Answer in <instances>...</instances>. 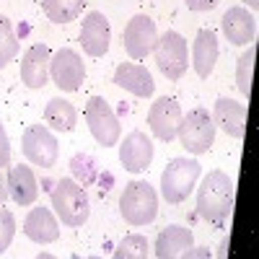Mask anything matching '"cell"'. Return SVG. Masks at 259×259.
<instances>
[{"label": "cell", "mask_w": 259, "mask_h": 259, "mask_svg": "<svg viewBox=\"0 0 259 259\" xmlns=\"http://www.w3.org/2000/svg\"><path fill=\"white\" fill-rule=\"evenodd\" d=\"M233 179L223 171H210L197 189V215L212 226H223L233 210Z\"/></svg>", "instance_id": "obj_1"}, {"label": "cell", "mask_w": 259, "mask_h": 259, "mask_svg": "<svg viewBox=\"0 0 259 259\" xmlns=\"http://www.w3.org/2000/svg\"><path fill=\"white\" fill-rule=\"evenodd\" d=\"M119 212H122L124 223L133 228L153 223L158 215V194H156L153 184L140 182V179L124 184V189L119 194Z\"/></svg>", "instance_id": "obj_2"}, {"label": "cell", "mask_w": 259, "mask_h": 259, "mask_svg": "<svg viewBox=\"0 0 259 259\" xmlns=\"http://www.w3.org/2000/svg\"><path fill=\"white\" fill-rule=\"evenodd\" d=\"M52 207H55V215L62 221V226H70V228H78L89 221L91 215V202H89V194L85 189L70 179H57V184L52 187Z\"/></svg>", "instance_id": "obj_3"}, {"label": "cell", "mask_w": 259, "mask_h": 259, "mask_svg": "<svg viewBox=\"0 0 259 259\" xmlns=\"http://www.w3.org/2000/svg\"><path fill=\"white\" fill-rule=\"evenodd\" d=\"M202 174V166L197 158H171L161 174V197L168 205L184 202L192 189L197 187V179Z\"/></svg>", "instance_id": "obj_4"}, {"label": "cell", "mask_w": 259, "mask_h": 259, "mask_svg": "<svg viewBox=\"0 0 259 259\" xmlns=\"http://www.w3.org/2000/svg\"><path fill=\"white\" fill-rule=\"evenodd\" d=\"M177 138L189 153H194V156L207 153L215 143V122L207 114V109L197 106V109L182 114L179 127H177Z\"/></svg>", "instance_id": "obj_5"}, {"label": "cell", "mask_w": 259, "mask_h": 259, "mask_svg": "<svg viewBox=\"0 0 259 259\" xmlns=\"http://www.w3.org/2000/svg\"><path fill=\"white\" fill-rule=\"evenodd\" d=\"M153 55H156L158 70L168 80H179L189 68V47H187V39L179 31H166L163 36H158Z\"/></svg>", "instance_id": "obj_6"}, {"label": "cell", "mask_w": 259, "mask_h": 259, "mask_svg": "<svg viewBox=\"0 0 259 259\" xmlns=\"http://www.w3.org/2000/svg\"><path fill=\"white\" fill-rule=\"evenodd\" d=\"M83 117H85V122H89V130H91V135L99 145L112 148V145L119 143V135H122L119 119H117L114 109L101 96H91L89 101H85Z\"/></svg>", "instance_id": "obj_7"}, {"label": "cell", "mask_w": 259, "mask_h": 259, "mask_svg": "<svg viewBox=\"0 0 259 259\" xmlns=\"http://www.w3.org/2000/svg\"><path fill=\"white\" fill-rule=\"evenodd\" d=\"M21 150H24L29 163L41 166V168H52L60 158L57 138L45 124H29L24 130V135H21Z\"/></svg>", "instance_id": "obj_8"}, {"label": "cell", "mask_w": 259, "mask_h": 259, "mask_svg": "<svg viewBox=\"0 0 259 259\" xmlns=\"http://www.w3.org/2000/svg\"><path fill=\"white\" fill-rule=\"evenodd\" d=\"M50 78L52 83L57 85L60 91H78L83 80H85V65H83V57L70 50V47H62L57 50L52 57H50Z\"/></svg>", "instance_id": "obj_9"}, {"label": "cell", "mask_w": 259, "mask_h": 259, "mask_svg": "<svg viewBox=\"0 0 259 259\" xmlns=\"http://www.w3.org/2000/svg\"><path fill=\"white\" fill-rule=\"evenodd\" d=\"M156 41H158V29H156V21L150 16L138 13L127 21V26L122 31V47L133 60L148 57L153 52Z\"/></svg>", "instance_id": "obj_10"}, {"label": "cell", "mask_w": 259, "mask_h": 259, "mask_svg": "<svg viewBox=\"0 0 259 259\" xmlns=\"http://www.w3.org/2000/svg\"><path fill=\"white\" fill-rule=\"evenodd\" d=\"M179 119H182V106H179L177 99H171V96L156 99V104L150 106V112H148L150 133H153L158 140H163V143H171L177 138Z\"/></svg>", "instance_id": "obj_11"}, {"label": "cell", "mask_w": 259, "mask_h": 259, "mask_svg": "<svg viewBox=\"0 0 259 259\" xmlns=\"http://www.w3.org/2000/svg\"><path fill=\"white\" fill-rule=\"evenodd\" d=\"M109 41H112L109 21H106L104 13L91 11L89 16L83 18V24H80V45H83V52L91 55V57H104L106 52H109Z\"/></svg>", "instance_id": "obj_12"}, {"label": "cell", "mask_w": 259, "mask_h": 259, "mask_svg": "<svg viewBox=\"0 0 259 259\" xmlns=\"http://www.w3.org/2000/svg\"><path fill=\"white\" fill-rule=\"evenodd\" d=\"M150 161H153V140L143 130H133L119 143V163L133 174H140L150 166Z\"/></svg>", "instance_id": "obj_13"}, {"label": "cell", "mask_w": 259, "mask_h": 259, "mask_svg": "<svg viewBox=\"0 0 259 259\" xmlns=\"http://www.w3.org/2000/svg\"><path fill=\"white\" fill-rule=\"evenodd\" d=\"M221 26L231 45L244 47V45H254V39H256V16L244 6L228 8L221 18Z\"/></svg>", "instance_id": "obj_14"}, {"label": "cell", "mask_w": 259, "mask_h": 259, "mask_svg": "<svg viewBox=\"0 0 259 259\" xmlns=\"http://www.w3.org/2000/svg\"><path fill=\"white\" fill-rule=\"evenodd\" d=\"M50 47L47 45H34L21 57V83L29 89H45L50 83Z\"/></svg>", "instance_id": "obj_15"}, {"label": "cell", "mask_w": 259, "mask_h": 259, "mask_svg": "<svg viewBox=\"0 0 259 259\" xmlns=\"http://www.w3.org/2000/svg\"><path fill=\"white\" fill-rule=\"evenodd\" d=\"M246 104H239L233 101L228 96H221L218 101H215V109H212V122L215 127H221L226 135L241 140L246 135Z\"/></svg>", "instance_id": "obj_16"}, {"label": "cell", "mask_w": 259, "mask_h": 259, "mask_svg": "<svg viewBox=\"0 0 259 259\" xmlns=\"http://www.w3.org/2000/svg\"><path fill=\"white\" fill-rule=\"evenodd\" d=\"M114 83L119 85V89L135 94V96H153V75H150V70L145 68V65H138V62H119L117 70H114Z\"/></svg>", "instance_id": "obj_17"}, {"label": "cell", "mask_w": 259, "mask_h": 259, "mask_svg": "<svg viewBox=\"0 0 259 259\" xmlns=\"http://www.w3.org/2000/svg\"><path fill=\"white\" fill-rule=\"evenodd\" d=\"M8 197L21 207H29V205L36 202L39 184H36V177H34L31 166L18 163V166L8 168Z\"/></svg>", "instance_id": "obj_18"}, {"label": "cell", "mask_w": 259, "mask_h": 259, "mask_svg": "<svg viewBox=\"0 0 259 259\" xmlns=\"http://www.w3.org/2000/svg\"><path fill=\"white\" fill-rule=\"evenodd\" d=\"M218 39L210 29H200L197 36H194V45L189 52V65L194 68L200 78H210V73L215 70V62H218Z\"/></svg>", "instance_id": "obj_19"}, {"label": "cell", "mask_w": 259, "mask_h": 259, "mask_svg": "<svg viewBox=\"0 0 259 259\" xmlns=\"http://www.w3.org/2000/svg\"><path fill=\"white\" fill-rule=\"evenodd\" d=\"M194 246V236L189 228L184 226H168L158 233L153 254L158 259H177V256H187L189 249Z\"/></svg>", "instance_id": "obj_20"}, {"label": "cell", "mask_w": 259, "mask_h": 259, "mask_svg": "<svg viewBox=\"0 0 259 259\" xmlns=\"http://www.w3.org/2000/svg\"><path fill=\"white\" fill-rule=\"evenodd\" d=\"M24 233L34 244H52L60 239V223L50 207H31L24 221Z\"/></svg>", "instance_id": "obj_21"}, {"label": "cell", "mask_w": 259, "mask_h": 259, "mask_svg": "<svg viewBox=\"0 0 259 259\" xmlns=\"http://www.w3.org/2000/svg\"><path fill=\"white\" fill-rule=\"evenodd\" d=\"M45 122H47V127L55 130V133H73L75 124H78V112L70 101L55 96L45 106Z\"/></svg>", "instance_id": "obj_22"}, {"label": "cell", "mask_w": 259, "mask_h": 259, "mask_svg": "<svg viewBox=\"0 0 259 259\" xmlns=\"http://www.w3.org/2000/svg\"><path fill=\"white\" fill-rule=\"evenodd\" d=\"M85 0H41V11L55 24H70L83 13Z\"/></svg>", "instance_id": "obj_23"}, {"label": "cell", "mask_w": 259, "mask_h": 259, "mask_svg": "<svg viewBox=\"0 0 259 259\" xmlns=\"http://www.w3.org/2000/svg\"><path fill=\"white\" fill-rule=\"evenodd\" d=\"M16 55H18V39H16L13 24L6 16H0V70H3L8 62H13Z\"/></svg>", "instance_id": "obj_24"}, {"label": "cell", "mask_w": 259, "mask_h": 259, "mask_svg": "<svg viewBox=\"0 0 259 259\" xmlns=\"http://www.w3.org/2000/svg\"><path fill=\"white\" fill-rule=\"evenodd\" d=\"M254 57H256V47L249 45V50L239 57L236 65V85L244 96H251V78H254Z\"/></svg>", "instance_id": "obj_25"}, {"label": "cell", "mask_w": 259, "mask_h": 259, "mask_svg": "<svg viewBox=\"0 0 259 259\" xmlns=\"http://www.w3.org/2000/svg\"><path fill=\"white\" fill-rule=\"evenodd\" d=\"M148 239L143 233H130L119 241V246L114 249L117 259H145L148 256Z\"/></svg>", "instance_id": "obj_26"}, {"label": "cell", "mask_w": 259, "mask_h": 259, "mask_svg": "<svg viewBox=\"0 0 259 259\" xmlns=\"http://www.w3.org/2000/svg\"><path fill=\"white\" fill-rule=\"evenodd\" d=\"M13 236H16V218H13L11 210H6L0 205V254L8 251Z\"/></svg>", "instance_id": "obj_27"}, {"label": "cell", "mask_w": 259, "mask_h": 259, "mask_svg": "<svg viewBox=\"0 0 259 259\" xmlns=\"http://www.w3.org/2000/svg\"><path fill=\"white\" fill-rule=\"evenodd\" d=\"M70 166H73L75 174L83 179V184H91V182L96 179V166H94V158H91V156L78 153V156L70 161Z\"/></svg>", "instance_id": "obj_28"}, {"label": "cell", "mask_w": 259, "mask_h": 259, "mask_svg": "<svg viewBox=\"0 0 259 259\" xmlns=\"http://www.w3.org/2000/svg\"><path fill=\"white\" fill-rule=\"evenodd\" d=\"M8 166H11V140L6 127L0 124V168H8Z\"/></svg>", "instance_id": "obj_29"}, {"label": "cell", "mask_w": 259, "mask_h": 259, "mask_svg": "<svg viewBox=\"0 0 259 259\" xmlns=\"http://www.w3.org/2000/svg\"><path fill=\"white\" fill-rule=\"evenodd\" d=\"M189 11H212L221 0H184Z\"/></svg>", "instance_id": "obj_30"}, {"label": "cell", "mask_w": 259, "mask_h": 259, "mask_svg": "<svg viewBox=\"0 0 259 259\" xmlns=\"http://www.w3.org/2000/svg\"><path fill=\"white\" fill-rule=\"evenodd\" d=\"M6 200H8V177L0 168V205H6Z\"/></svg>", "instance_id": "obj_31"}, {"label": "cell", "mask_w": 259, "mask_h": 259, "mask_svg": "<svg viewBox=\"0 0 259 259\" xmlns=\"http://www.w3.org/2000/svg\"><path fill=\"white\" fill-rule=\"evenodd\" d=\"M228 249H231V236L221 241V249H218V256H228Z\"/></svg>", "instance_id": "obj_32"}, {"label": "cell", "mask_w": 259, "mask_h": 259, "mask_svg": "<svg viewBox=\"0 0 259 259\" xmlns=\"http://www.w3.org/2000/svg\"><path fill=\"white\" fill-rule=\"evenodd\" d=\"M187 256H210V251H207V249H194V246H192Z\"/></svg>", "instance_id": "obj_33"}, {"label": "cell", "mask_w": 259, "mask_h": 259, "mask_svg": "<svg viewBox=\"0 0 259 259\" xmlns=\"http://www.w3.org/2000/svg\"><path fill=\"white\" fill-rule=\"evenodd\" d=\"M244 3L249 6V11H251V13H254V11L259 8V0H244Z\"/></svg>", "instance_id": "obj_34"}]
</instances>
